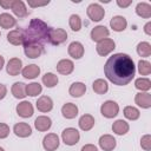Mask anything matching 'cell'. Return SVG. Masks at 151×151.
I'll use <instances>...</instances> for the list:
<instances>
[{
  "instance_id": "cell-1",
  "label": "cell",
  "mask_w": 151,
  "mask_h": 151,
  "mask_svg": "<svg viewBox=\"0 0 151 151\" xmlns=\"http://www.w3.org/2000/svg\"><path fill=\"white\" fill-rule=\"evenodd\" d=\"M106 78L118 86L127 85L134 77L136 66L132 58L125 53H116L110 57L104 65Z\"/></svg>"
},
{
  "instance_id": "cell-2",
  "label": "cell",
  "mask_w": 151,
  "mask_h": 151,
  "mask_svg": "<svg viewBox=\"0 0 151 151\" xmlns=\"http://www.w3.org/2000/svg\"><path fill=\"white\" fill-rule=\"evenodd\" d=\"M48 31L50 27L42 20L35 18L32 19L27 26L22 31L24 34V46L27 45H39L44 47V44L48 41Z\"/></svg>"
},
{
  "instance_id": "cell-3",
  "label": "cell",
  "mask_w": 151,
  "mask_h": 151,
  "mask_svg": "<svg viewBox=\"0 0 151 151\" xmlns=\"http://www.w3.org/2000/svg\"><path fill=\"white\" fill-rule=\"evenodd\" d=\"M67 39V33L65 29L63 28H51L50 27V31H48V42L54 45V46H58L63 42H65Z\"/></svg>"
},
{
  "instance_id": "cell-4",
  "label": "cell",
  "mask_w": 151,
  "mask_h": 151,
  "mask_svg": "<svg viewBox=\"0 0 151 151\" xmlns=\"http://www.w3.org/2000/svg\"><path fill=\"white\" fill-rule=\"evenodd\" d=\"M61 139L66 145H76L80 139L79 131L73 127H67L61 132Z\"/></svg>"
},
{
  "instance_id": "cell-5",
  "label": "cell",
  "mask_w": 151,
  "mask_h": 151,
  "mask_svg": "<svg viewBox=\"0 0 151 151\" xmlns=\"http://www.w3.org/2000/svg\"><path fill=\"white\" fill-rule=\"evenodd\" d=\"M119 112V106L113 100H106L100 106V113L105 118H114Z\"/></svg>"
},
{
  "instance_id": "cell-6",
  "label": "cell",
  "mask_w": 151,
  "mask_h": 151,
  "mask_svg": "<svg viewBox=\"0 0 151 151\" xmlns=\"http://www.w3.org/2000/svg\"><path fill=\"white\" fill-rule=\"evenodd\" d=\"M114 48H116V44H114V41H113L112 39H110V38H106V39L99 41V42L97 44V47H96L97 53H98L99 55H101V57L107 55V54L111 53Z\"/></svg>"
},
{
  "instance_id": "cell-7",
  "label": "cell",
  "mask_w": 151,
  "mask_h": 151,
  "mask_svg": "<svg viewBox=\"0 0 151 151\" xmlns=\"http://www.w3.org/2000/svg\"><path fill=\"white\" fill-rule=\"evenodd\" d=\"M87 15L92 21H100L105 15V9L99 4H91L87 7Z\"/></svg>"
},
{
  "instance_id": "cell-8",
  "label": "cell",
  "mask_w": 151,
  "mask_h": 151,
  "mask_svg": "<svg viewBox=\"0 0 151 151\" xmlns=\"http://www.w3.org/2000/svg\"><path fill=\"white\" fill-rule=\"evenodd\" d=\"M59 143V137L55 133H47L42 139V146L46 151H55Z\"/></svg>"
},
{
  "instance_id": "cell-9",
  "label": "cell",
  "mask_w": 151,
  "mask_h": 151,
  "mask_svg": "<svg viewBox=\"0 0 151 151\" xmlns=\"http://www.w3.org/2000/svg\"><path fill=\"white\" fill-rule=\"evenodd\" d=\"M22 70V61L19 58H12L8 60L7 66H6V71L9 76L15 77L18 76Z\"/></svg>"
},
{
  "instance_id": "cell-10",
  "label": "cell",
  "mask_w": 151,
  "mask_h": 151,
  "mask_svg": "<svg viewBox=\"0 0 151 151\" xmlns=\"http://www.w3.org/2000/svg\"><path fill=\"white\" fill-rule=\"evenodd\" d=\"M109 34H110V31L105 26L99 25V26H96L94 28H92V31H91V39L93 41H96V42H99V41L106 39L109 37Z\"/></svg>"
},
{
  "instance_id": "cell-11",
  "label": "cell",
  "mask_w": 151,
  "mask_h": 151,
  "mask_svg": "<svg viewBox=\"0 0 151 151\" xmlns=\"http://www.w3.org/2000/svg\"><path fill=\"white\" fill-rule=\"evenodd\" d=\"M33 106L29 101H21L17 105V113L22 118H29L33 116Z\"/></svg>"
},
{
  "instance_id": "cell-12",
  "label": "cell",
  "mask_w": 151,
  "mask_h": 151,
  "mask_svg": "<svg viewBox=\"0 0 151 151\" xmlns=\"http://www.w3.org/2000/svg\"><path fill=\"white\" fill-rule=\"evenodd\" d=\"M13 132L20 138H26L32 134V127L27 123L21 122V123H17L13 126Z\"/></svg>"
},
{
  "instance_id": "cell-13",
  "label": "cell",
  "mask_w": 151,
  "mask_h": 151,
  "mask_svg": "<svg viewBox=\"0 0 151 151\" xmlns=\"http://www.w3.org/2000/svg\"><path fill=\"white\" fill-rule=\"evenodd\" d=\"M116 145H117V142L111 134H103L99 138V146L104 151H112L116 147Z\"/></svg>"
},
{
  "instance_id": "cell-14",
  "label": "cell",
  "mask_w": 151,
  "mask_h": 151,
  "mask_svg": "<svg viewBox=\"0 0 151 151\" xmlns=\"http://www.w3.org/2000/svg\"><path fill=\"white\" fill-rule=\"evenodd\" d=\"M57 71L60 73V74H64V76H67L70 73L73 72L74 70V64L72 60L70 59H61L58 64H57Z\"/></svg>"
},
{
  "instance_id": "cell-15",
  "label": "cell",
  "mask_w": 151,
  "mask_h": 151,
  "mask_svg": "<svg viewBox=\"0 0 151 151\" xmlns=\"http://www.w3.org/2000/svg\"><path fill=\"white\" fill-rule=\"evenodd\" d=\"M134 103L142 109H150L151 107V94L147 92H139L134 97Z\"/></svg>"
},
{
  "instance_id": "cell-16",
  "label": "cell",
  "mask_w": 151,
  "mask_h": 151,
  "mask_svg": "<svg viewBox=\"0 0 151 151\" xmlns=\"http://www.w3.org/2000/svg\"><path fill=\"white\" fill-rule=\"evenodd\" d=\"M68 54L73 59H80L84 55V46L79 41H73L68 45Z\"/></svg>"
},
{
  "instance_id": "cell-17",
  "label": "cell",
  "mask_w": 151,
  "mask_h": 151,
  "mask_svg": "<svg viewBox=\"0 0 151 151\" xmlns=\"http://www.w3.org/2000/svg\"><path fill=\"white\" fill-rule=\"evenodd\" d=\"M37 109L40 112H50L53 109V100L48 96H41L37 100Z\"/></svg>"
},
{
  "instance_id": "cell-18",
  "label": "cell",
  "mask_w": 151,
  "mask_h": 151,
  "mask_svg": "<svg viewBox=\"0 0 151 151\" xmlns=\"http://www.w3.org/2000/svg\"><path fill=\"white\" fill-rule=\"evenodd\" d=\"M110 26H111V28H112L113 31H116V32H123V31L126 28V26H127V21H126V19H125L124 17H122V15H116V17H113V18L111 19Z\"/></svg>"
},
{
  "instance_id": "cell-19",
  "label": "cell",
  "mask_w": 151,
  "mask_h": 151,
  "mask_svg": "<svg viewBox=\"0 0 151 151\" xmlns=\"http://www.w3.org/2000/svg\"><path fill=\"white\" fill-rule=\"evenodd\" d=\"M7 41L14 46L24 44V34L21 29H13L7 34Z\"/></svg>"
},
{
  "instance_id": "cell-20",
  "label": "cell",
  "mask_w": 151,
  "mask_h": 151,
  "mask_svg": "<svg viewBox=\"0 0 151 151\" xmlns=\"http://www.w3.org/2000/svg\"><path fill=\"white\" fill-rule=\"evenodd\" d=\"M21 73H22V77L26 79H34L40 74V67L35 64H31L24 67L21 70Z\"/></svg>"
},
{
  "instance_id": "cell-21",
  "label": "cell",
  "mask_w": 151,
  "mask_h": 151,
  "mask_svg": "<svg viewBox=\"0 0 151 151\" xmlns=\"http://www.w3.org/2000/svg\"><path fill=\"white\" fill-rule=\"evenodd\" d=\"M61 113H63L64 118H66V119H73L78 114V107H77L76 104L66 103L61 107Z\"/></svg>"
},
{
  "instance_id": "cell-22",
  "label": "cell",
  "mask_w": 151,
  "mask_h": 151,
  "mask_svg": "<svg viewBox=\"0 0 151 151\" xmlns=\"http://www.w3.org/2000/svg\"><path fill=\"white\" fill-rule=\"evenodd\" d=\"M34 126H35V129H37L38 131L44 132V131L50 130V127L52 126V120H51L50 117L39 116V117L35 119V122H34Z\"/></svg>"
},
{
  "instance_id": "cell-23",
  "label": "cell",
  "mask_w": 151,
  "mask_h": 151,
  "mask_svg": "<svg viewBox=\"0 0 151 151\" xmlns=\"http://www.w3.org/2000/svg\"><path fill=\"white\" fill-rule=\"evenodd\" d=\"M24 52L26 57L31 59H35L40 57V54L44 52V47L39 45H27V46H24Z\"/></svg>"
},
{
  "instance_id": "cell-24",
  "label": "cell",
  "mask_w": 151,
  "mask_h": 151,
  "mask_svg": "<svg viewBox=\"0 0 151 151\" xmlns=\"http://www.w3.org/2000/svg\"><path fill=\"white\" fill-rule=\"evenodd\" d=\"M12 12L18 17V18H25L27 17V8L21 0H14L12 5Z\"/></svg>"
},
{
  "instance_id": "cell-25",
  "label": "cell",
  "mask_w": 151,
  "mask_h": 151,
  "mask_svg": "<svg viewBox=\"0 0 151 151\" xmlns=\"http://www.w3.org/2000/svg\"><path fill=\"white\" fill-rule=\"evenodd\" d=\"M68 92H70V94H71L72 97L79 98V97H81V96L85 94V92H86V85H85L84 83H80V81L73 83V84L70 86Z\"/></svg>"
},
{
  "instance_id": "cell-26",
  "label": "cell",
  "mask_w": 151,
  "mask_h": 151,
  "mask_svg": "<svg viewBox=\"0 0 151 151\" xmlns=\"http://www.w3.org/2000/svg\"><path fill=\"white\" fill-rule=\"evenodd\" d=\"M129 129H130L129 124L125 120H123V119H118V120H116L112 124V131L116 134H118V136H123V134L127 133L129 132Z\"/></svg>"
},
{
  "instance_id": "cell-27",
  "label": "cell",
  "mask_w": 151,
  "mask_h": 151,
  "mask_svg": "<svg viewBox=\"0 0 151 151\" xmlns=\"http://www.w3.org/2000/svg\"><path fill=\"white\" fill-rule=\"evenodd\" d=\"M12 94L17 98V99H24L27 94H26V85L21 81H17L12 85Z\"/></svg>"
},
{
  "instance_id": "cell-28",
  "label": "cell",
  "mask_w": 151,
  "mask_h": 151,
  "mask_svg": "<svg viewBox=\"0 0 151 151\" xmlns=\"http://www.w3.org/2000/svg\"><path fill=\"white\" fill-rule=\"evenodd\" d=\"M78 124L83 131H90L94 125V118L91 114H84L80 117Z\"/></svg>"
},
{
  "instance_id": "cell-29",
  "label": "cell",
  "mask_w": 151,
  "mask_h": 151,
  "mask_svg": "<svg viewBox=\"0 0 151 151\" xmlns=\"http://www.w3.org/2000/svg\"><path fill=\"white\" fill-rule=\"evenodd\" d=\"M136 13L142 18L149 19L151 17V5L147 2H139L136 6Z\"/></svg>"
},
{
  "instance_id": "cell-30",
  "label": "cell",
  "mask_w": 151,
  "mask_h": 151,
  "mask_svg": "<svg viewBox=\"0 0 151 151\" xmlns=\"http://www.w3.org/2000/svg\"><path fill=\"white\" fill-rule=\"evenodd\" d=\"M17 25V20L8 13H1L0 14V27L2 28H12Z\"/></svg>"
},
{
  "instance_id": "cell-31",
  "label": "cell",
  "mask_w": 151,
  "mask_h": 151,
  "mask_svg": "<svg viewBox=\"0 0 151 151\" xmlns=\"http://www.w3.org/2000/svg\"><path fill=\"white\" fill-rule=\"evenodd\" d=\"M92 88L98 94H105L109 90V85L104 79H97L92 84Z\"/></svg>"
},
{
  "instance_id": "cell-32",
  "label": "cell",
  "mask_w": 151,
  "mask_h": 151,
  "mask_svg": "<svg viewBox=\"0 0 151 151\" xmlns=\"http://www.w3.org/2000/svg\"><path fill=\"white\" fill-rule=\"evenodd\" d=\"M58 81H59L58 77H57L54 73H52V72L45 73V74L42 76V83H44V85H45L46 87H48V88L54 87V86L58 84Z\"/></svg>"
},
{
  "instance_id": "cell-33",
  "label": "cell",
  "mask_w": 151,
  "mask_h": 151,
  "mask_svg": "<svg viewBox=\"0 0 151 151\" xmlns=\"http://www.w3.org/2000/svg\"><path fill=\"white\" fill-rule=\"evenodd\" d=\"M137 53L143 57V58H147L151 55V45L147 41H142L137 45Z\"/></svg>"
},
{
  "instance_id": "cell-34",
  "label": "cell",
  "mask_w": 151,
  "mask_h": 151,
  "mask_svg": "<svg viewBox=\"0 0 151 151\" xmlns=\"http://www.w3.org/2000/svg\"><path fill=\"white\" fill-rule=\"evenodd\" d=\"M42 91V87L39 83H31L28 85H26V94L31 96V97H35L38 94H40Z\"/></svg>"
},
{
  "instance_id": "cell-35",
  "label": "cell",
  "mask_w": 151,
  "mask_h": 151,
  "mask_svg": "<svg viewBox=\"0 0 151 151\" xmlns=\"http://www.w3.org/2000/svg\"><path fill=\"white\" fill-rule=\"evenodd\" d=\"M134 86H136L137 90H139V91H142V92L149 91V90L151 88V81H150V79H147V78H138V79H136V81H134Z\"/></svg>"
},
{
  "instance_id": "cell-36",
  "label": "cell",
  "mask_w": 151,
  "mask_h": 151,
  "mask_svg": "<svg viewBox=\"0 0 151 151\" xmlns=\"http://www.w3.org/2000/svg\"><path fill=\"white\" fill-rule=\"evenodd\" d=\"M124 116H125V118H127L130 120H136L139 118L140 112L138 109H136L133 106H126L124 109Z\"/></svg>"
},
{
  "instance_id": "cell-37",
  "label": "cell",
  "mask_w": 151,
  "mask_h": 151,
  "mask_svg": "<svg viewBox=\"0 0 151 151\" xmlns=\"http://www.w3.org/2000/svg\"><path fill=\"white\" fill-rule=\"evenodd\" d=\"M68 24H70L71 29L74 31V32H78V31H80V28H81V19H80V17H79L78 14H72V15L70 17Z\"/></svg>"
},
{
  "instance_id": "cell-38",
  "label": "cell",
  "mask_w": 151,
  "mask_h": 151,
  "mask_svg": "<svg viewBox=\"0 0 151 151\" xmlns=\"http://www.w3.org/2000/svg\"><path fill=\"white\" fill-rule=\"evenodd\" d=\"M138 72L140 76H147L151 73V64L146 60L138 61Z\"/></svg>"
},
{
  "instance_id": "cell-39",
  "label": "cell",
  "mask_w": 151,
  "mask_h": 151,
  "mask_svg": "<svg viewBox=\"0 0 151 151\" xmlns=\"http://www.w3.org/2000/svg\"><path fill=\"white\" fill-rule=\"evenodd\" d=\"M140 146L145 151H150L151 150V136L150 134H145V136L142 137V139H140Z\"/></svg>"
},
{
  "instance_id": "cell-40",
  "label": "cell",
  "mask_w": 151,
  "mask_h": 151,
  "mask_svg": "<svg viewBox=\"0 0 151 151\" xmlns=\"http://www.w3.org/2000/svg\"><path fill=\"white\" fill-rule=\"evenodd\" d=\"M8 134H9V126L7 124L0 123V139L8 137Z\"/></svg>"
},
{
  "instance_id": "cell-41",
  "label": "cell",
  "mask_w": 151,
  "mask_h": 151,
  "mask_svg": "<svg viewBox=\"0 0 151 151\" xmlns=\"http://www.w3.org/2000/svg\"><path fill=\"white\" fill-rule=\"evenodd\" d=\"M28 2V6H31V7H40V6H46L50 1L47 0V1H33V0H28L27 1Z\"/></svg>"
},
{
  "instance_id": "cell-42",
  "label": "cell",
  "mask_w": 151,
  "mask_h": 151,
  "mask_svg": "<svg viewBox=\"0 0 151 151\" xmlns=\"http://www.w3.org/2000/svg\"><path fill=\"white\" fill-rule=\"evenodd\" d=\"M13 1H14V0H0V6H1L2 8H5V9L12 8Z\"/></svg>"
},
{
  "instance_id": "cell-43",
  "label": "cell",
  "mask_w": 151,
  "mask_h": 151,
  "mask_svg": "<svg viewBox=\"0 0 151 151\" xmlns=\"http://www.w3.org/2000/svg\"><path fill=\"white\" fill-rule=\"evenodd\" d=\"M80 151H98V149H97L93 144H86V145H84V146L81 147Z\"/></svg>"
},
{
  "instance_id": "cell-44",
  "label": "cell",
  "mask_w": 151,
  "mask_h": 151,
  "mask_svg": "<svg viewBox=\"0 0 151 151\" xmlns=\"http://www.w3.org/2000/svg\"><path fill=\"white\" fill-rule=\"evenodd\" d=\"M132 4V1L131 0H127V1H122V0H117V5L119 6V7H122V8H124V7H129L130 5Z\"/></svg>"
},
{
  "instance_id": "cell-45",
  "label": "cell",
  "mask_w": 151,
  "mask_h": 151,
  "mask_svg": "<svg viewBox=\"0 0 151 151\" xmlns=\"http://www.w3.org/2000/svg\"><path fill=\"white\" fill-rule=\"evenodd\" d=\"M6 94H7V88H6V86H5L4 84H0V100L4 99V98L6 97Z\"/></svg>"
},
{
  "instance_id": "cell-46",
  "label": "cell",
  "mask_w": 151,
  "mask_h": 151,
  "mask_svg": "<svg viewBox=\"0 0 151 151\" xmlns=\"http://www.w3.org/2000/svg\"><path fill=\"white\" fill-rule=\"evenodd\" d=\"M144 32H145L147 35H151V22H150V21L144 26Z\"/></svg>"
},
{
  "instance_id": "cell-47",
  "label": "cell",
  "mask_w": 151,
  "mask_h": 151,
  "mask_svg": "<svg viewBox=\"0 0 151 151\" xmlns=\"http://www.w3.org/2000/svg\"><path fill=\"white\" fill-rule=\"evenodd\" d=\"M4 64H5V59H4V57H2V55H0V71L2 70Z\"/></svg>"
},
{
  "instance_id": "cell-48",
  "label": "cell",
  "mask_w": 151,
  "mask_h": 151,
  "mask_svg": "<svg viewBox=\"0 0 151 151\" xmlns=\"http://www.w3.org/2000/svg\"><path fill=\"white\" fill-rule=\"evenodd\" d=\"M0 151H5V150H4V149H2L1 146H0Z\"/></svg>"
},
{
  "instance_id": "cell-49",
  "label": "cell",
  "mask_w": 151,
  "mask_h": 151,
  "mask_svg": "<svg viewBox=\"0 0 151 151\" xmlns=\"http://www.w3.org/2000/svg\"><path fill=\"white\" fill-rule=\"evenodd\" d=\"M0 35H1V33H0Z\"/></svg>"
}]
</instances>
